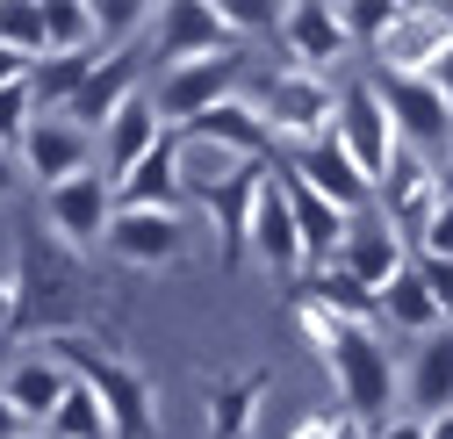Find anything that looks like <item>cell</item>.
Segmentation results:
<instances>
[{"mask_svg":"<svg viewBox=\"0 0 453 439\" xmlns=\"http://www.w3.org/2000/svg\"><path fill=\"white\" fill-rule=\"evenodd\" d=\"M296 324H303L310 353H317V360L331 367V381H338V411L360 418L367 432H381L388 411L403 404V367L388 360L381 332H374V324H346V317H331V310H317V303H303V296H296Z\"/></svg>","mask_w":453,"mask_h":439,"instance_id":"1","label":"cell"},{"mask_svg":"<svg viewBox=\"0 0 453 439\" xmlns=\"http://www.w3.org/2000/svg\"><path fill=\"white\" fill-rule=\"evenodd\" d=\"M50 353H58L65 367H73V381H87V389L108 404V418H116V432L123 439H158V389L130 367V360H116V353H101L94 339H80V332H58L50 339Z\"/></svg>","mask_w":453,"mask_h":439,"instance_id":"2","label":"cell"},{"mask_svg":"<svg viewBox=\"0 0 453 439\" xmlns=\"http://www.w3.org/2000/svg\"><path fill=\"white\" fill-rule=\"evenodd\" d=\"M259 116H266L273 137L317 144V137H331V123H338V80L303 73V65H273L266 87H259Z\"/></svg>","mask_w":453,"mask_h":439,"instance_id":"3","label":"cell"},{"mask_svg":"<svg viewBox=\"0 0 453 439\" xmlns=\"http://www.w3.org/2000/svg\"><path fill=\"white\" fill-rule=\"evenodd\" d=\"M238 87H245V50H216V58H195V65L158 73L151 108H158V123L180 137L188 123H202V116H209V108L238 101Z\"/></svg>","mask_w":453,"mask_h":439,"instance_id":"4","label":"cell"},{"mask_svg":"<svg viewBox=\"0 0 453 439\" xmlns=\"http://www.w3.org/2000/svg\"><path fill=\"white\" fill-rule=\"evenodd\" d=\"M453 50V8H425V0H403L395 22L374 36V65L388 80H432Z\"/></svg>","mask_w":453,"mask_h":439,"instance_id":"5","label":"cell"},{"mask_svg":"<svg viewBox=\"0 0 453 439\" xmlns=\"http://www.w3.org/2000/svg\"><path fill=\"white\" fill-rule=\"evenodd\" d=\"M374 94H381V108H388L395 137H403V151L432 158V166L453 151V108H446L439 80H388V73H374Z\"/></svg>","mask_w":453,"mask_h":439,"instance_id":"6","label":"cell"},{"mask_svg":"<svg viewBox=\"0 0 453 439\" xmlns=\"http://www.w3.org/2000/svg\"><path fill=\"white\" fill-rule=\"evenodd\" d=\"M331 137L353 151V166H360L367 181H381V173L395 166V151H403V137H395L374 80H346V87H338V123H331Z\"/></svg>","mask_w":453,"mask_h":439,"instance_id":"7","label":"cell"},{"mask_svg":"<svg viewBox=\"0 0 453 439\" xmlns=\"http://www.w3.org/2000/svg\"><path fill=\"white\" fill-rule=\"evenodd\" d=\"M94 151H101V137H94V130H80L73 116H36V123H29V137L15 144V166L50 195V188H65V181L94 173Z\"/></svg>","mask_w":453,"mask_h":439,"instance_id":"8","label":"cell"},{"mask_svg":"<svg viewBox=\"0 0 453 439\" xmlns=\"http://www.w3.org/2000/svg\"><path fill=\"white\" fill-rule=\"evenodd\" d=\"M151 50H158V65L173 73V65H195V58H216V50H245L231 36V22H223L216 0H165L158 22H151Z\"/></svg>","mask_w":453,"mask_h":439,"instance_id":"9","label":"cell"},{"mask_svg":"<svg viewBox=\"0 0 453 439\" xmlns=\"http://www.w3.org/2000/svg\"><path fill=\"white\" fill-rule=\"evenodd\" d=\"M280 43H288V65L324 73V80L353 58V29L338 15V0H296V8H280Z\"/></svg>","mask_w":453,"mask_h":439,"instance_id":"10","label":"cell"},{"mask_svg":"<svg viewBox=\"0 0 453 439\" xmlns=\"http://www.w3.org/2000/svg\"><path fill=\"white\" fill-rule=\"evenodd\" d=\"M374 209L418 245V238L432 231V216L446 209V195H439V166H432V158H418V151H395V166L374 181Z\"/></svg>","mask_w":453,"mask_h":439,"instance_id":"11","label":"cell"},{"mask_svg":"<svg viewBox=\"0 0 453 439\" xmlns=\"http://www.w3.org/2000/svg\"><path fill=\"white\" fill-rule=\"evenodd\" d=\"M43 209H50V231H58L73 252H94V245H108V231H116V181L94 166V173H80L65 188H50Z\"/></svg>","mask_w":453,"mask_h":439,"instance_id":"12","label":"cell"},{"mask_svg":"<svg viewBox=\"0 0 453 439\" xmlns=\"http://www.w3.org/2000/svg\"><path fill=\"white\" fill-rule=\"evenodd\" d=\"M266 181H273V158H259V166H245L238 181H223V188L202 195L209 224H216V259H223V266H245V252H252V216H259Z\"/></svg>","mask_w":453,"mask_h":439,"instance_id":"13","label":"cell"},{"mask_svg":"<svg viewBox=\"0 0 453 439\" xmlns=\"http://www.w3.org/2000/svg\"><path fill=\"white\" fill-rule=\"evenodd\" d=\"M288 173L303 181V188H317L331 209H346V216H367L374 209V181L353 166V151L338 144V137H317V144H296V158H288Z\"/></svg>","mask_w":453,"mask_h":439,"instance_id":"14","label":"cell"},{"mask_svg":"<svg viewBox=\"0 0 453 439\" xmlns=\"http://www.w3.org/2000/svg\"><path fill=\"white\" fill-rule=\"evenodd\" d=\"M144 94V65H137V50H94V73H87V87H80V101L65 108V116L80 123V130H108L123 116V108Z\"/></svg>","mask_w":453,"mask_h":439,"instance_id":"15","label":"cell"},{"mask_svg":"<svg viewBox=\"0 0 453 439\" xmlns=\"http://www.w3.org/2000/svg\"><path fill=\"white\" fill-rule=\"evenodd\" d=\"M411 259H418V252H411V238L395 231L381 209L353 216V231H346V252H338V266H346L360 289H374V296H381V289H388V281H395V273H403Z\"/></svg>","mask_w":453,"mask_h":439,"instance_id":"16","label":"cell"},{"mask_svg":"<svg viewBox=\"0 0 453 439\" xmlns=\"http://www.w3.org/2000/svg\"><path fill=\"white\" fill-rule=\"evenodd\" d=\"M108 252L123 266H173L188 252V216L180 209H116Z\"/></svg>","mask_w":453,"mask_h":439,"instance_id":"17","label":"cell"},{"mask_svg":"<svg viewBox=\"0 0 453 439\" xmlns=\"http://www.w3.org/2000/svg\"><path fill=\"white\" fill-rule=\"evenodd\" d=\"M403 411L418 425L453 418V324L411 346V360H403Z\"/></svg>","mask_w":453,"mask_h":439,"instance_id":"18","label":"cell"},{"mask_svg":"<svg viewBox=\"0 0 453 439\" xmlns=\"http://www.w3.org/2000/svg\"><path fill=\"white\" fill-rule=\"evenodd\" d=\"M280 188H288L296 231H303V273H324V266H338V252H346V231H353V216H346V209H331L317 188H303L288 166H280Z\"/></svg>","mask_w":453,"mask_h":439,"instance_id":"19","label":"cell"},{"mask_svg":"<svg viewBox=\"0 0 453 439\" xmlns=\"http://www.w3.org/2000/svg\"><path fill=\"white\" fill-rule=\"evenodd\" d=\"M0 389H8V404L29 418V432H43L50 418H58V404L73 397V367L58 353H29V360H15L8 374H0Z\"/></svg>","mask_w":453,"mask_h":439,"instance_id":"20","label":"cell"},{"mask_svg":"<svg viewBox=\"0 0 453 439\" xmlns=\"http://www.w3.org/2000/svg\"><path fill=\"white\" fill-rule=\"evenodd\" d=\"M165 137H173V130L158 123V108H151V94H137V101L123 108V116H116V123L101 130V173H108V181H123V173H137L144 158H151V151L165 144Z\"/></svg>","mask_w":453,"mask_h":439,"instance_id":"21","label":"cell"},{"mask_svg":"<svg viewBox=\"0 0 453 439\" xmlns=\"http://www.w3.org/2000/svg\"><path fill=\"white\" fill-rule=\"evenodd\" d=\"M252 259L266 273H303V231H296V209H288V188H280V166L259 195V216H252Z\"/></svg>","mask_w":453,"mask_h":439,"instance_id":"22","label":"cell"},{"mask_svg":"<svg viewBox=\"0 0 453 439\" xmlns=\"http://www.w3.org/2000/svg\"><path fill=\"white\" fill-rule=\"evenodd\" d=\"M180 137H202V144H223V151H238V158H273V130H266V116L238 94V101H223V108H209L202 123H188Z\"/></svg>","mask_w":453,"mask_h":439,"instance_id":"23","label":"cell"},{"mask_svg":"<svg viewBox=\"0 0 453 439\" xmlns=\"http://www.w3.org/2000/svg\"><path fill=\"white\" fill-rule=\"evenodd\" d=\"M381 324H395V332H403V339H432V332H446V310H439V296L425 289V273H418V259L403 266V273H395V281L381 289Z\"/></svg>","mask_w":453,"mask_h":439,"instance_id":"24","label":"cell"},{"mask_svg":"<svg viewBox=\"0 0 453 439\" xmlns=\"http://www.w3.org/2000/svg\"><path fill=\"white\" fill-rule=\"evenodd\" d=\"M188 202V188H180V144L165 137L137 173H123L116 181V209H180Z\"/></svg>","mask_w":453,"mask_h":439,"instance_id":"25","label":"cell"},{"mask_svg":"<svg viewBox=\"0 0 453 439\" xmlns=\"http://www.w3.org/2000/svg\"><path fill=\"white\" fill-rule=\"evenodd\" d=\"M266 389H273L266 367H245L231 381H216V389H209V439H245L252 418H259V404H266Z\"/></svg>","mask_w":453,"mask_h":439,"instance_id":"26","label":"cell"},{"mask_svg":"<svg viewBox=\"0 0 453 439\" xmlns=\"http://www.w3.org/2000/svg\"><path fill=\"white\" fill-rule=\"evenodd\" d=\"M303 303H317V310H331V317H346V324H374V317H381V296H374V289H360L346 266H324V273H310Z\"/></svg>","mask_w":453,"mask_h":439,"instance_id":"27","label":"cell"},{"mask_svg":"<svg viewBox=\"0 0 453 439\" xmlns=\"http://www.w3.org/2000/svg\"><path fill=\"white\" fill-rule=\"evenodd\" d=\"M87 50H101L94 8L87 0H43V58H87Z\"/></svg>","mask_w":453,"mask_h":439,"instance_id":"28","label":"cell"},{"mask_svg":"<svg viewBox=\"0 0 453 439\" xmlns=\"http://www.w3.org/2000/svg\"><path fill=\"white\" fill-rule=\"evenodd\" d=\"M43 432H50V439H123L116 418H108V404L87 389V381H73V397L58 404V418H50Z\"/></svg>","mask_w":453,"mask_h":439,"instance_id":"29","label":"cell"},{"mask_svg":"<svg viewBox=\"0 0 453 439\" xmlns=\"http://www.w3.org/2000/svg\"><path fill=\"white\" fill-rule=\"evenodd\" d=\"M0 43L36 65L43 58V0H0Z\"/></svg>","mask_w":453,"mask_h":439,"instance_id":"30","label":"cell"},{"mask_svg":"<svg viewBox=\"0 0 453 439\" xmlns=\"http://www.w3.org/2000/svg\"><path fill=\"white\" fill-rule=\"evenodd\" d=\"M151 22V8L144 0H94V36H101V50H130V36Z\"/></svg>","mask_w":453,"mask_h":439,"instance_id":"31","label":"cell"},{"mask_svg":"<svg viewBox=\"0 0 453 439\" xmlns=\"http://www.w3.org/2000/svg\"><path fill=\"white\" fill-rule=\"evenodd\" d=\"M29 123H36V94H29V80L0 87V151H15V144L29 137Z\"/></svg>","mask_w":453,"mask_h":439,"instance_id":"32","label":"cell"},{"mask_svg":"<svg viewBox=\"0 0 453 439\" xmlns=\"http://www.w3.org/2000/svg\"><path fill=\"white\" fill-rule=\"evenodd\" d=\"M395 8H403V0H353V8H338L346 29H353V50H374V36L395 22Z\"/></svg>","mask_w":453,"mask_h":439,"instance_id":"33","label":"cell"},{"mask_svg":"<svg viewBox=\"0 0 453 439\" xmlns=\"http://www.w3.org/2000/svg\"><path fill=\"white\" fill-rule=\"evenodd\" d=\"M418 273H425V289L439 296V310L453 317V259H425V252H418Z\"/></svg>","mask_w":453,"mask_h":439,"instance_id":"34","label":"cell"},{"mask_svg":"<svg viewBox=\"0 0 453 439\" xmlns=\"http://www.w3.org/2000/svg\"><path fill=\"white\" fill-rule=\"evenodd\" d=\"M418 252H425V259H453V202L432 216V231L418 238Z\"/></svg>","mask_w":453,"mask_h":439,"instance_id":"35","label":"cell"},{"mask_svg":"<svg viewBox=\"0 0 453 439\" xmlns=\"http://www.w3.org/2000/svg\"><path fill=\"white\" fill-rule=\"evenodd\" d=\"M0 439H29V418L8 404V389H0Z\"/></svg>","mask_w":453,"mask_h":439,"instance_id":"36","label":"cell"},{"mask_svg":"<svg viewBox=\"0 0 453 439\" xmlns=\"http://www.w3.org/2000/svg\"><path fill=\"white\" fill-rule=\"evenodd\" d=\"M15 310H22V296H15V281H8V273H0V339L15 332Z\"/></svg>","mask_w":453,"mask_h":439,"instance_id":"37","label":"cell"},{"mask_svg":"<svg viewBox=\"0 0 453 439\" xmlns=\"http://www.w3.org/2000/svg\"><path fill=\"white\" fill-rule=\"evenodd\" d=\"M15 80H29V58H22V50H8V43H0V87H15Z\"/></svg>","mask_w":453,"mask_h":439,"instance_id":"38","label":"cell"},{"mask_svg":"<svg viewBox=\"0 0 453 439\" xmlns=\"http://www.w3.org/2000/svg\"><path fill=\"white\" fill-rule=\"evenodd\" d=\"M367 439H425V425H418V418H388V425L367 432Z\"/></svg>","mask_w":453,"mask_h":439,"instance_id":"39","label":"cell"},{"mask_svg":"<svg viewBox=\"0 0 453 439\" xmlns=\"http://www.w3.org/2000/svg\"><path fill=\"white\" fill-rule=\"evenodd\" d=\"M15 181H22V166H15V151H0V195H15Z\"/></svg>","mask_w":453,"mask_h":439,"instance_id":"40","label":"cell"},{"mask_svg":"<svg viewBox=\"0 0 453 439\" xmlns=\"http://www.w3.org/2000/svg\"><path fill=\"white\" fill-rule=\"evenodd\" d=\"M432 80H439V94H446V108H453V50H446V65H439Z\"/></svg>","mask_w":453,"mask_h":439,"instance_id":"41","label":"cell"},{"mask_svg":"<svg viewBox=\"0 0 453 439\" xmlns=\"http://www.w3.org/2000/svg\"><path fill=\"white\" fill-rule=\"evenodd\" d=\"M439 195H446V202H453V151H446V158H439Z\"/></svg>","mask_w":453,"mask_h":439,"instance_id":"42","label":"cell"},{"mask_svg":"<svg viewBox=\"0 0 453 439\" xmlns=\"http://www.w3.org/2000/svg\"><path fill=\"white\" fill-rule=\"evenodd\" d=\"M425 439H453V418H432V425H425Z\"/></svg>","mask_w":453,"mask_h":439,"instance_id":"43","label":"cell"},{"mask_svg":"<svg viewBox=\"0 0 453 439\" xmlns=\"http://www.w3.org/2000/svg\"><path fill=\"white\" fill-rule=\"evenodd\" d=\"M29 439H50V432H29Z\"/></svg>","mask_w":453,"mask_h":439,"instance_id":"44","label":"cell"}]
</instances>
